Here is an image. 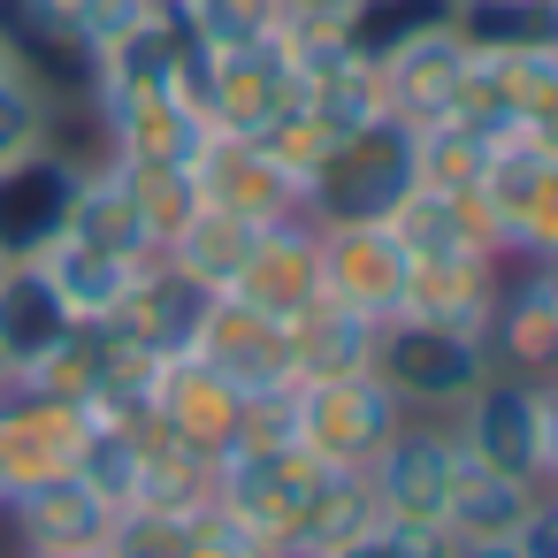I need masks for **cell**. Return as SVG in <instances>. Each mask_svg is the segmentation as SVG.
<instances>
[{
	"label": "cell",
	"instance_id": "6da1fadb",
	"mask_svg": "<svg viewBox=\"0 0 558 558\" xmlns=\"http://www.w3.org/2000/svg\"><path fill=\"white\" fill-rule=\"evenodd\" d=\"M375 375L383 390L405 405V413H436L451 421L474 383L489 375V344L466 337V329H444V322H421V314H390L375 329Z\"/></svg>",
	"mask_w": 558,
	"mask_h": 558
},
{
	"label": "cell",
	"instance_id": "7a4b0ae2",
	"mask_svg": "<svg viewBox=\"0 0 558 558\" xmlns=\"http://www.w3.org/2000/svg\"><path fill=\"white\" fill-rule=\"evenodd\" d=\"M413 123L375 116L367 131L337 138L306 184V215L314 222H390L413 192Z\"/></svg>",
	"mask_w": 558,
	"mask_h": 558
},
{
	"label": "cell",
	"instance_id": "3957f363",
	"mask_svg": "<svg viewBox=\"0 0 558 558\" xmlns=\"http://www.w3.org/2000/svg\"><path fill=\"white\" fill-rule=\"evenodd\" d=\"M405 421V405L383 390V375H329V383H291V436L306 459L322 466H367L390 428Z\"/></svg>",
	"mask_w": 558,
	"mask_h": 558
},
{
	"label": "cell",
	"instance_id": "277c9868",
	"mask_svg": "<svg viewBox=\"0 0 558 558\" xmlns=\"http://www.w3.org/2000/svg\"><path fill=\"white\" fill-rule=\"evenodd\" d=\"M459 466H466L459 428L436 421V413H405V421L390 428V444L367 459L375 512H383V520H405V527H444V505H451Z\"/></svg>",
	"mask_w": 558,
	"mask_h": 558
},
{
	"label": "cell",
	"instance_id": "5b68a950",
	"mask_svg": "<svg viewBox=\"0 0 558 558\" xmlns=\"http://www.w3.org/2000/svg\"><path fill=\"white\" fill-rule=\"evenodd\" d=\"M451 428H459V451H466L474 466L543 489V390H535L527 375L489 367V375L474 383V398L451 413Z\"/></svg>",
	"mask_w": 558,
	"mask_h": 558
},
{
	"label": "cell",
	"instance_id": "8992f818",
	"mask_svg": "<svg viewBox=\"0 0 558 558\" xmlns=\"http://www.w3.org/2000/svg\"><path fill=\"white\" fill-rule=\"evenodd\" d=\"M314 276H322V299L367 314V322H390L405 306V245L390 238V222H314Z\"/></svg>",
	"mask_w": 558,
	"mask_h": 558
},
{
	"label": "cell",
	"instance_id": "52a82bcc",
	"mask_svg": "<svg viewBox=\"0 0 558 558\" xmlns=\"http://www.w3.org/2000/svg\"><path fill=\"white\" fill-rule=\"evenodd\" d=\"M93 154H70L62 138L24 154L16 169H0V260H39L62 230H70V199H77V169Z\"/></svg>",
	"mask_w": 558,
	"mask_h": 558
},
{
	"label": "cell",
	"instance_id": "ba28073f",
	"mask_svg": "<svg viewBox=\"0 0 558 558\" xmlns=\"http://www.w3.org/2000/svg\"><path fill=\"white\" fill-rule=\"evenodd\" d=\"M85 116L100 123V154H116V161H199V146H207V116L184 93H116V85H93Z\"/></svg>",
	"mask_w": 558,
	"mask_h": 558
},
{
	"label": "cell",
	"instance_id": "9c48e42d",
	"mask_svg": "<svg viewBox=\"0 0 558 558\" xmlns=\"http://www.w3.org/2000/svg\"><path fill=\"white\" fill-rule=\"evenodd\" d=\"M199 199L207 207H230L245 222H283V215H306V177L291 161H276L260 138H230V131H207L199 146Z\"/></svg>",
	"mask_w": 558,
	"mask_h": 558
},
{
	"label": "cell",
	"instance_id": "30bf717a",
	"mask_svg": "<svg viewBox=\"0 0 558 558\" xmlns=\"http://www.w3.org/2000/svg\"><path fill=\"white\" fill-rule=\"evenodd\" d=\"M192 360H207L238 398H276V390L299 383V367H291V322H276V314H260L245 299H215Z\"/></svg>",
	"mask_w": 558,
	"mask_h": 558
},
{
	"label": "cell",
	"instance_id": "8fae6325",
	"mask_svg": "<svg viewBox=\"0 0 558 558\" xmlns=\"http://www.w3.org/2000/svg\"><path fill=\"white\" fill-rule=\"evenodd\" d=\"M215 299H222V291H207V283H199L192 268H177L169 253H154V260L131 276V291H123V306H116L108 322L131 329L154 360H184V352H199V329H207Z\"/></svg>",
	"mask_w": 558,
	"mask_h": 558
},
{
	"label": "cell",
	"instance_id": "7c38bea8",
	"mask_svg": "<svg viewBox=\"0 0 558 558\" xmlns=\"http://www.w3.org/2000/svg\"><path fill=\"white\" fill-rule=\"evenodd\" d=\"M146 421L169 428L177 444L222 459V451L238 444V428H245V398H238L207 360L184 352V360H161V383H154V398H146Z\"/></svg>",
	"mask_w": 558,
	"mask_h": 558
},
{
	"label": "cell",
	"instance_id": "4fadbf2b",
	"mask_svg": "<svg viewBox=\"0 0 558 558\" xmlns=\"http://www.w3.org/2000/svg\"><path fill=\"white\" fill-rule=\"evenodd\" d=\"M108 520H116V512H108L77 474L24 482V489H9V505H0V527H9L16 558H39V550H100Z\"/></svg>",
	"mask_w": 558,
	"mask_h": 558
},
{
	"label": "cell",
	"instance_id": "5bb4252c",
	"mask_svg": "<svg viewBox=\"0 0 558 558\" xmlns=\"http://www.w3.org/2000/svg\"><path fill=\"white\" fill-rule=\"evenodd\" d=\"M77 436H85L77 405H62L47 390H24V383L0 390V466H9V489L70 474L77 466Z\"/></svg>",
	"mask_w": 558,
	"mask_h": 558
},
{
	"label": "cell",
	"instance_id": "9a60e30c",
	"mask_svg": "<svg viewBox=\"0 0 558 558\" xmlns=\"http://www.w3.org/2000/svg\"><path fill=\"white\" fill-rule=\"evenodd\" d=\"M375 77H383V108L398 116V123H444L451 108H459V77H466V39L451 32V24H436V32H421V39H405V47H390L383 62H375Z\"/></svg>",
	"mask_w": 558,
	"mask_h": 558
},
{
	"label": "cell",
	"instance_id": "2e32d148",
	"mask_svg": "<svg viewBox=\"0 0 558 558\" xmlns=\"http://www.w3.org/2000/svg\"><path fill=\"white\" fill-rule=\"evenodd\" d=\"M314 238H322L314 215H283V222H268L260 245H253V260H245V276H238V291H222V299H245V306H260V314H276V322L306 314V306L322 299Z\"/></svg>",
	"mask_w": 558,
	"mask_h": 558
},
{
	"label": "cell",
	"instance_id": "e0dca14e",
	"mask_svg": "<svg viewBox=\"0 0 558 558\" xmlns=\"http://www.w3.org/2000/svg\"><path fill=\"white\" fill-rule=\"evenodd\" d=\"M70 337H77V314L62 306L47 268L39 260H0V360H9V375H32Z\"/></svg>",
	"mask_w": 558,
	"mask_h": 558
},
{
	"label": "cell",
	"instance_id": "ac0fdd59",
	"mask_svg": "<svg viewBox=\"0 0 558 558\" xmlns=\"http://www.w3.org/2000/svg\"><path fill=\"white\" fill-rule=\"evenodd\" d=\"M62 238H85V245H100L116 260H154L161 253L146 215H138V199H131V184H123V169L108 154H93L77 169V199H70V230Z\"/></svg>",
	"mask_w": 558,
	"mask_h": 558
},
{
	"label": "cell",
	"instance_id": "d6986e66",
	"mask_svg": "<svg viewBox=\"0 0 558 558\" xmlns=\"http://www.w3.org/2000/svg\"><path fill=\"white\" fill-rule=\"evenodd\" d=\"M375 329L367 314L337 306V299H314L306 314H291V367L299 383H329V375H367L375 367Z\"/></svg>",
	"mask_w": 558,
	"mask_h": 558
},
{
	"label": "cell",
	"instance_id": "ffe728a7",
	"mask_svg": "<svg viewBox=\"0 0 558 558\" xmlns=\"http://www.w3.org/2000/svg\"><path fill=\"white\" fill-rule=\"evenodd\" d=\"M535 497H543L535 482H512V474H489L466 459L451 482V505H444V535L451 543H512V527L527 520Z\"/></svg>",
	"mask_w": 558,
	"mask_h": 558
},
{
	"label": "cell",
	"instance_id": "44dd1931",
	"mask_svg": "<svg viewBox=\"0 0 558 558\" xmlns=\"http://www.w3.org/2000/svg\"><path fill=\"white\" fill-rule=\"evenodd\" d=\"M39 268H47V283L62 291V306H70L77 322H108L146 260H116V253H100V245H85V238H54V245L39 253Z\"/></svg>",
	"mask_w": 558,
	"mask_h": 558
},
{
	"label": "cell",
	"instance_id": "7402d4cb",
	"mask_svg": "<svg viewBox=\"0 0 558 558\" xmlns=\"http://www.w3.org/2000/svg\"><path fill=\"white\" fill-rule=\"evenodd\" d=\"M260 230H268V222H245V215H230V207H199L161 253H169L177 268H192L207 291H238V276H245Z\"/></svg>",
	"mask_w": 558,
	"mask_h": 558
},
{
	"label": "cell",
	"instance_id": "603a6c76",
	"mask_svg": "<svg viewBox=\"0 0 558 558\" xmlns=\"http://www.w3.org/2000/svg\"><path fill=\"white\" fill-rule=\"evenodd\" d=\"M489 154H497V138H482V131H474V123H459V116H444V123H421V131H413V177H421L428 192H459V199H474V184H482Z\"/></svg>",
	"mask_w": 558,
	"mask_h": 558
},
{
	"label": "cell",
	"instance_id": "cb8c5ba5",
	"mask_svg": "<svg viewBox=\"0 0 558 558\" xmlns=\"http://www.w3.org/2000/svg\"><path fill=\"white\" fill-rule=\"evenodd\" d=\"M116 161V154H108ZM123 169V184H131V199H138V215H146V230H154V245H169L207 199H199V169L192 161H116Z\"/></svg>",
	"mask_w": 558,
	"mask_h": 558
},
{
	"label": "cell",
	"instance_id": "d4e9b609",
	"mask_svg": "<svg viewBox=\"0 0 558 558\" xmlns=\"http://www.w3.org/2000/svg\"><path fill=\"white\" fill-rule=\"evenodd\" d=\"M436 24H451V0H360L344 16V39H352L360 62H383L390 47H405V39L436 32Z\"/></svg>",
	"mask_w": 558,
	"mask_h": 558
},
{
	"label": "cell",
	"instance_id": "484cf974",
	"mask_svg": "<svg viewBox=\"0 0 558 558\" xmlns=\"http://www.w3.org/2000/svg\"><path fill=\"white\" fill-rule=\"evenodd\" d=\"M54 138H62V108L24 70H9V77H0V169H16L24 154H39Z\"/></svg>",
	"mask_w": 558,
	"mask_h": 558
},
{
	"label": "cell",
	"instance_id": "4316f807",
	"mask_svg": "<svg viewBox=\"0 0 558 558\" xmlns=\"http://www.w3.org/2000/svg\"><path fill=\"white\" fill-rule=\"evenodd\" d=\"M192 520L199 512H161V505H123L100 535L108 558H184L192 550Z\"/></svg>",
	"mask_w": 558,
	"mask_h": 558
},
{
	"label": "cell",
	"instance_id": "83f0119b",
	"mask_svg": "<svg viewBox=\"0 0 558 558\" xmlns=\"http://www.w3.org/2000/svg\"><path fill=\"white\" fill-rule=\"evenodd\" d=\"M329 558H451V535L444 527H405V520H367Z\"/></svg>",
	"mask_w": 558,
	"mask_h": 558
},
{
	"label": "cell",
	"instance_id": "f1b7e54d",
	"mask_svg": "<svg viewBox=\"0 0 558 558\" xmlns=\"http://www.w3.org/2000/svg\"><path fill=\"white\" fill-rule=\"evenodd\" d=\"M505 260H558V161H550L543 192L527 199V215H520V230H512Z\"/></svg>",
	"mask_w": 558,
	"mask_h": 558
},
{
	"label": "cell",
	"instance_id": "f546056e",
	"mask_svg": "<svg viewBox=\"0 0 558 558\" xmlns=\"http://www.w3.org/2000/svg\"><path fill=\"white\" fill-rule=\"evenodd\" d=\"M184 558H276V550H268L245 520H230L222 505H207V512L192 520V550H184Z\"/></svg>",
	"mask_w": 558,
	"mask_h": 558
},
{
	"label": "cell",
	"instance_id": "4dcf8cb0",
	"mask_svg": "<svg viewBox=\"0 0 558 558\" xmlns=\"http://www.w3.org/2000/svg\"><path fill=\"white\" fill-rule=\"evenodd\" d=\"M360 9V0H283V16H329V24H344Z\"/></svg>",
	"mask_w": 558,
	"mask_h": 558
},
{
	"label": "cell",
	"instance_id": "1f68e13d",
	"mask_svg": "<svg viewBox=\"0 0 558 558\" xmlns=\"http://www.w3.org/2000/svg\"><path fill=\"white\" fill-rule=\"evenodd\" d=\"M9 70H16V54H9V39H0V77H9Z\"/></svg>",
	"mask_w": 558,
	"mask_h": 558
},
{
	"label": "cell",
	"instance_id": "d6a6232c",
	"mask_svg": "<svg viewBox=\"0 0 558 558\" xmlns=\"http://www.w3.org/2000/svg\"><path fill=\"white\" fill-rule=\"evenodd\" d=\"M0 505H9V466H0Z\"/></svg>",
	"mask_w": 558,
	"mask_h": 558
},
{
	"label": "cell",
	"instance_id": "836d02e7",
	"mask_svg": "<svg viewBox=\"0 0 558 558\" xmlns=\"http://www.w3.org/2000/svg\"><path fill=\"white\" fill-rule=\"evenodd\" d=\"M9 383H16V375H9V360H0V390H9Z\"/></svg>",
	"mask_w": 558,
	"mask_h": 558
},
{
	"label": "cell",
	"instance_id": "e575fe53",
	"mask_svg": "<svg viewBox=\"0 0 558 558\" xmlns=\"http://www.w3.org/2000/svg\"><path fill=\"white\" fill-rule=\"evenodd\" d=\"M550 489H558V482H550Z\"/></svg>",
	"mask_w": 558,
	"mask_h": 558
}]
</instances>
